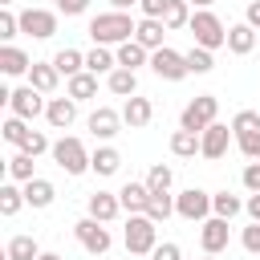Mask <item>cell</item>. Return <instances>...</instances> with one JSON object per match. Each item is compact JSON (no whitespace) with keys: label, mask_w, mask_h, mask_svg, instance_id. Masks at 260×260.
<instances>
[{"label":"cell","mask_w":260,"mask_h":260,"mask_svg":"<svg viewBox=\"0 0 260 260\" xmlns=\"http://www.w3.org/2000/svg\"><path fill=\"white\" fill-rule=\"evenodd\" d=\"M134 28H138V24L130 20V12H114V8H110V12H98L85 32L93 37V45H106V49H110V45L134 41Z\"/></svg>","instance_id":"6da1fadb"},{"label":"cell","mask_w":260,"mask_h":260,"mask_svg":"<svg viewBox=\"0 0 260 260\" xmlns=\"http://www.w3.org/2000/svg\"><path fill=\"white\" fill-rule=\"evenodd\" d=\"M49 154H53V162H57L65 175H85V171H89V158H93V154L85 150V142L73 138V134H61Z\"/></svg>","instance_id":"7a4b0ae2"},{"label":"cell","mask_w":260,"mask_h":260,"mask_svg":"<svg viewBox=\"0 0 260 260\" xmlns=\"http://www.w3.org/2000/svg\"><path fill=\"white\" fill-rule=\"evenodd\" d=\"M122 240H126V252H130V256H150V252L158 248V223H154L150 215H130Z\"/></svg>","instance_id":"3957f363"},{"label":"cell","mask_w":260,"mask_h":260,"mask_svg":"<svg viewBox=\"0 0 260 260\" xmlns=\"http://www.w3.org/2000/svg\"><path fill=\"white\" fill-rule=\"evenodd\" d=\"M187 28H191V37H195V45H199V49H211V53H215V49H223V45H228V28H223V20H219L211 8L195 12Z\"/></svg>","instance_id":"277c9868"},{"label":"cell","mask_w":260,"mask_h":260,"mask_svg":"<svg viewBox=\"0 0 260 260\" xmlns=\"http://www.w3.org/2000/svg\"><path fill=\"white\" fill-rule=\"evenodd\" d=\"M215 114H219V98H215V93H199L195 102L183 106V114H179V130L203 134V130L215 122Z\"/></svg>","instance_id":"5b68a950"},{"label":"cell","mask_w":260,"mask_h":260,"mask_svg":"<svg viewBox=\"0 0 260 260\" xmlns=\"http://www.w3.org/2000/svg\"><path fill=\"white\" fill-rule=\"evenodd\" d=\"M73 236H77V244H81L89 256H106V252H110V244H114L110 228H106L102 219H93V215L77 219V223H73Z\"/></svg>","instance_id":"8992f818"},{"label":"cell","mask_w":260,"mask_h":260,"mask_svg":"<svg viewBox=\"0 0 260 260\" xmlns=\"http://www.w3.org/2000/svg\"><path fill=\"white\" fill-rule=\"evenodd\" d=\"M175 215H183V219H191V223L211 219V195H207V191H199V187L179 191V195H175Z\"/></svg>","instance_id":"52a82bcc"},{"label":"cell","mask_w":260,"mask_h":260,"mask_svg":"<svg viewBox=\"0 0 260 260\" xmlns=\"http://www.w3.org/2000/svg\"><path fill=\"white\" fill-rule=\"evenodd\" d=\"M8 110H12V118H24V122H32V118H41V114L49 110V102H45V93H41V89H32V85H20V89H12V98H8Z\"/></svg>","instance_id":"ba28073f"},{"label":"cell","mask_w":260,"mask_h":260,"mask_svg":"<svg viewBox=\"0 0 260 260\" xmlns=\"http://www.w3.org/2000/svg\"><path fill=\"white\" fill-rule=\"evenodd\" d=\"M150 69H154V77H162V81H183L191 69H187V57L183 53H175V49H154L150 53Z\"/></svg>","instance_id":"9c48e42d"},{"label":"cell","mask_w":260,"mask_h":260,"mask_svg":"<svg viewBox=\"0 0 260 260\" xmlns=\"http://www.w3.org/2000/svg\"><path fill=\"white\" fill-rule=\"evenodd\" d=\"M228 240H232L228 219L211 215V219H203V223H199V244H203V256H219V252L228 248Z\"/></svg>","instance_id":"30bf717a"},{"label":"cell","mask_w":260,"mask_h":260,"mask_svg":"<svg viewBox=\"0 0 260 260\" xmlns=\"http://www.w3.org/2000/svg\"><path fill=\"white\" fill-rule=\"evenodd\" d=\"M20 32H28L37 41H49L57 32V12H49V8H24L20 12Z\"/></svg>","instance_id":"8fae6325"},{"label":"cell","mask_w":260,"mask_h":260,"mask_svg":"<svg viewBox=\"0 0 260 260\" xmlns=\"http://www.w3.org/2000/svg\"><path fill=\"white\" fill-rule=\"evenodd\" d=\"M228 146H232V126H223V122H211L203 134H199V154L203 158H223L228 154Z\"/></svg>","instance_id":"7c38bea8"},{"label":"cell","mask_w":260,"mask_h":260,"mask_svg":"<svg viewBox=\"0 0 260 260\" xmlns=\"http://www.w3.org/2000/svg\"><path fill=\"white\" fill-rule=\"evenodd\" d=\"M122 126H126V122H122V110L98 106V110L89 114V134H93V138H102V142H110V138H114Z\"/></svg>","instance_id":"4fadbf2b"},{"label":"cell","mask_w":260,"mask_h":260,"mask_svg":"<svg viewBox=\"0 0 260 260\" xmlns=\"http://www.w3.org/2000/svg\"><path fill=\"white\" fill-rule=\"evenodd\" d=\"M150 118H154V102L150 98H126L122 102V122L130 126V130H142V126H150Z\"/></svg>","instance_id":"5bb4252c"},{"label":"cell","mask_w":260,"mask_h":260,"mask_svg":"<svg viewBox=\"0 0 260 260\" xmlns=\"http://www.w3.org/2000/svg\"><path fill=\"white\" fill-rule=\"evenodd\" d=\"M73 118H77V102H73V98H49L45 122H49L53 130H65V126H73Z\"/></svg>","instance_id":"9a60e30c"},{"label":"cell","mask_w":260,"mask_h":260,"mask_svg":"<svg viewBox=\"0 0 260 260\" xmlns=\"http://www.w3.org/2000/svg\"><path fill=\"white\" fill-rule=\"evenodd\" d=\"M162 37H167V24H162V20H150V16H142V20H138V28H134V41H138L146 53L162 49Z\"/></svg>","instance_id":"2e32d148"},{"label":"cell","mask_w":260,"mask_h":260,"mask_svg":"<svg viewBox=\"0 0 260 260\" xmlns=\"http://www.w3.org/2000/svg\"><path fill=\"white\" fill-rule=\"evenodd\" d=\"M256 41H260V32H256V28L248 24V20H244V24H232V28H228V49H232L236 57H248V53L256 49Z\"/></svg>","instance_id":"e0dca14e"},{"label":"cell","mask_w":260,"mask_h":260,"mask_svg":"<svg viewBox=\"0 0 260 260\" xmlns=\"http://www.w3.org/2000/svg\"><path fill=\"white\" fill-rule=\"evenodd\" d=\"M118 199H122V211H130V215H146L150 187H146V183H126V187L118 191Z\"/></svg>","instance_id":"ac0fdd59"},{"label":"cell","mask_w":260,"mask_h":260,"mask_svg":"<svg viewBox=\"0 0 260 260\" xmlns=\"http://www.w3.org/2000/svg\"><path fill=\"white\" fill-rule=\"evenodd\" d=\"M0 69H4V77H20V73L32 69V57L24 49H16V45H4L0 49Z\"/></svg>","instance_id":"d6986e66"},{"label":"cell","mask_w":260,"mask_h":260,"mask_svg":"<svg viewBox=\"0 0 260 260\" xmlns=\"http://www.w3.org/2000/svg\"><path fill=\"white\" fill-rule=\"evenodd\" d=\"M85 207H89V215H93V219L110 223V219H114V215L122 211V199H118V195H110V191H93Z\"/></svg>","instance_id":"ffe728a7"},{"label":"cell","mask_w":260,"mask_h":260,"mask_svg":"<svg viewBox=\"0 0 260 260\" xmlns=\"http://www.w3.org/2000/svg\"><path fill=\"white\" fill-rule=\"evenodd\" d=\"M114 57H118V69H130V73H138V65H150V53H146L138 41L118 45V49H114Z\"/></svg>","instance_id":"44dd1931"},{"label":"cell","mask_w":260,"mask_h":260,"mask_svg":"<svg viewBox=\"0 0 260 260\" xmlns=\"http://www.w3.org/2000/svg\"><path fill=\"white\" fill-rule=\"evenodd\" d=\"M57 81H61V73L53 69V61H32V69H28V85H32V89L53 93V89H57Z\"/></svg>","instance_id":"7402d4cb"},{"label":"cell","mask_w":260,"mask_h":260,"mask_svg":"<svg viewBox=\"0 0 260 260\" xmlns=\"http://www.w3.org/2000/svg\"><path fill=\"white\" fill-rule=\"evenodd\" d=\"M89 171H93V175H102V179H110V175H118V171H122V154H118L114 146H98V150H93V158H89Z\"/></svg>","instance_id":"603a6c76"},{"label":"cell","mask_w":260,"mask_h":260,"mask_svg":"<svg viewBox=\"0 0 260 260\" xmlns=\"http://www.w3.org/2000/svg\"><path fill=\"white\" fill-rule=\"evenodd\" d=\"M65 98H73V102H89V98H98V77L85 69V73H77V77H69L65 81Z\"/></svg>","instance_id":"cb8c5ba5"},{"label":"cell","mask_w":260,"mask_h":260,"mask_svg":"<svg viewBox=\"0 0 260 260\" xmlns=\"http://www.w3.org/2000/svg\"><path fill=\"white\" fill-rule=\"evenodd\" d=\"M85 69H89L93 77H98V73H106V77H110V73L118 69V57H114L106 45H93V49L85 53Z\"/></svg>","instance_id":"d4e9b609"},{"label":"cell","mask_w":260,"mask_h":260,"mask_svg":"<svg viewBox=\"0 0 260 260\" xmlns=\"http://www.w3.org/2000/svg\"><path fill=\"white\" fill-rule=\"evenodd\" d=\"M57 199V187L49 183V179H32V183H24V203L28 207H49Z\"/></svg>","instance_id":"484cf974"},{"label":"cell","mask_w":260,"mask_h":260,"mask_svg":"<svg viewBox=\"0 0 260 260\" xmlns=\"http://www.w3.org/2000/svg\"><path fill=\"white\" fill-rule=\"evenodd\" d=\"M53 69H57L61 77H77V73H85V53H77V49H61V53L53 57Z\"/></svg>","instance_id":"4316f807"},{"label":"cell","mask_w":260,"mask_h":260,"mask_svg":"<svg viewBox=\"0 0 260 260\" xmlns=\"http://www.w3.org/2000/svg\"><path fill=\"white\" fill-rule=\"evenodd\" d=\"M4 260H41V248L32 236H12L4 248Z\"/></svg>","instance_id":"83f0119b"},{"label":"cell","mask_w":260,"mask_h":260,"mask_svg":"<svg viewBox=\"0 0 260 260\" xmlns=\"http://www.w3.org/2000/svg\"><path fill=\"white\" fill-rule=\"evenodd\" d=\"M106 85H110V93H118V98H134V93H138V73L114 69V73L106 77Z\"/></svg>","instance_id":"f1b7e54d"},{"label":"cell","mask_w":260,"mask_h":260,"mask_svg":"<svg viewBox=\"0 0 260 260\" xmlns=\"http://www.w3.org/2000/svg\"><path fill=\"white\" fill-rule=\"evenodd\" d=\"M240 211H244V199H240V195H232V191L211 195V215H219V219H236Z\"/></svg>","instance_id":"f546056e"},{"label":"cell","mask_w":260,"mask_h":260,"mask_svg":"<svg viewBox=\"0 0 260 260\" xmlns=\"http://www.w3.org/2000/svg\"><path fill=\"white\" fill-rule=\"evenodd\" d=\"M146 215H150L154 223H162V219H171V215H175V195H171V191H150V203H146Z\"/></svg>","instance_id":"4dcf8cb0"},{"label":"cell","mask_w":260,"mask_h":260,"mask_svg":"<svg viewBox=\"0 0 260 260\" xmlns=\"http://www.w3.org/2000/svg\"><path fill=\"white\" fill-rule=\"evenodd\" d=\"M171 154H175V158H195V154H199V134L175 130V134H171Z\"/></svg>","instance_id":"1f68e13d"},{"label":"cell","mask_w":260,"mask_h":260,"mask_svg":"<svg viewBox=\"0 0 260 260\" xmlns=\"http://www.w3.org/2000/svg\"><path fill=\"white\" fill-rule=\"evenodd\" d=\"M191 16H195V12H191V0H171L167 12H162V24H167V28H187Z\"/></svg>","instance_id":"d6a6232c"},{"label":"cell","mask_w":260,"mask_h":260,"mask_svg":"<svg viewBox=\"0 0 260 260\" xmlns=\"http://www.w3.org/2000/svg\"><path fill=\"white\" fill-rule=\"evenodd\" d=\"M20 207H24V187L4 183V187H0V215H8V219H12Z\"/></svg>","instance_id":"836d02e7"},{"label":"cell","mask_w":260,"mask_h":260,"mask_svg":"<svg viewBox=\"0 0 260 260\" xmlns=\"http://www.w3.org/2000/svg\"><path fill=\"white\" fill-rule=\"evenodd\" d=\"M8 179L12 183H32L37 175H32V158L24 154V150H16L12 158H8Z\"/></svg>","instance_id":"e575fe53"},{"label":"cell","mask_w":260,"mask_h":260,"mask_svg":"<svg viewBox=\"0 0 260 260\" xmlns=\"http://www.w3.org/2000/svg\"><path fill=\"white\" fill-rule=\"evenodd\" d=\"M183 57H187V69H191V73H211V69H215V57H211V49H199V45H191Z\"/></svg>","instance_id":"d590c367"},{"label":"cell","mask_w":260,"mask_h":260,"mask_svg":"<svg viewBox=\"0 0 260 260\" xmlns=\"http://www.w3.org/2000/svg\"><path fill=\"white\" fill-rule=\"evenodd\" d=\"M0 138L8 142V146H24V138H28V126H24V118H4V126H0Z\"/></svg>","instance_id":"8d00e7d4"},{"label":"cell","mask_w":260,"mask_h":260,"mask_svg":"<svg viewBox=\"0 0 260 260\" xmlns=\"http://www.w3.org/2000/svg\"><path fill=\"white\" fill-rule=\"evenodd\" d=\"M171 183H175V171H171L167 162H154V167L146 171V187H150V191H171Z\"/></svg>","instance_id":"74e56055"},{"label":"cell","mask_w":260,"mask_h":260,"mask_svg":"<svg viewBox=\"0 0 260 260\" xmlns=\"http://www.w3.org/2000/svg\"><path fill=\"white\" fill-rule=\"evenodd\" d=\"M236 146H240V154H244V158H252V162H260V130H248V134H236Z\"/></svg>","instance_id":"f35d334b"},{"label":"cell","mask_w":260,"mask_h":260,"mask_svg":"<svg viewBox=\"0 0 260 260\" xmlns=\"http://www.w3.org/2000/svg\"><path fill=\"white\" fill-rule=\"evenodd\" d=\"M28 158H37V154H45V150H53V142L41 134V130H28V138H24V146H20Z\"/></svg>","instance_id":"ab89813d"},{"label":"cell","mask_w":260,"mask_h":260,"mask_svg":"<svg viewBox=\"0 0 260 260\" xmlns=\"http://www.w3.org/2000/svg\"><path fill=\"white\" fill-rule=\"evenodd\" d=\"M248 130H260V114L256 110H240L232 118V134H248Z\"/></svg>","instance_id":"60d3db41"},{"label":"cell","mask_w":260,"mask_h":260,"mask_svg":"<svg viewBox=\"0 0 260 260\" xmlns=\"http://www.w3.org/2000/svg\"><path fill=\"white\" fill-rule=\"evenodd\" d=\"M16 32H20V12H8L4 8L0 12V41H12Z\"/></svg>","instance_id":"b9f144b4"},{"label":"cell","mask_w":260,"mask_h":260,"mask_svg":"<svg viewBox=\"0 0 260 260\" xmlns=\"http://www.w3.org/2000/svg\"><path fill=\"white\" fill-rule=\"evenodd\" d=\"M240 244H244L252 256H260V223H256V219H252V223L240 232Z\"/></svg>","instance_id":"7bdbcfd3"},{"label":"cell","mask_w":260,"mask_h":260,"mask_svg":"<svg viewBox=\"0 0 260 260\" xmlns=\"http://www.w3.org/2000/svg\"><path fill=\"white\" fill-rule=\"evenodd\" d=\"M150 260H183V248H179V244H171V240H167V244H158V248H154V252H150Z\"/></svg>","instance_id":"ee69618b"},{"label":"cell","mask_w":260,"mask_h":260,"mask_svg":"<svg viewBox=\"0 0 260 260\" xmlns=\"http://www.w3.org/2000/svg\"><path fill=\"white\" fill-rule=\"evenodd\" d=\"M167 4H171V0H142L138 8H142V16H150V20H162V12H167Z\"/></svg>","instance_id":"f6af8a7d"},{"label":"cell","mask_w":260,"mask_h":260,"mask_svg":"<svg viewBox=\"0 0 260 260\" xmlns=\"http://www.w3.org/2000/svg\"><path fill=\"white\" fill-rule=\"evenodd\" d=\"M57 4V12H65V16H81L85 8H89V0H53Z\"/></svg>","instance_id":"bcb514c9"},{"label":"cell","mask_w":260,"mask_h":260,"mask_svg":"<svg viewBox=\"0 0 260 260\" xmlns=\"http://www.w3.org/2000/svg\"><path fill=\"white\" fill-rule=\"evenodd\" d=\"M244 187H248L252 195L260 191V162H248V167H244Z\"/></svg>","instance_id":"7dc6e473"},{"label":"cell","mask_w":260,"mask_h":260,"mask_svg":"<svg viewBox=\"0 0 260 260\" xmlns=\"http://www.w3.org/2000/svg\"><path fill=\"white\" fill-rule=\"evenodd\" d=\"M244 211H248V215H252V219H256V223H260V191H256V195H248V199H244Z\"/></svg>","instance_id":"c3c4849f"},{"label":"cell","mask_w":260,"mask_h":260,"mask_svg":"<svg viewBox=\"0 0 260 260\" xmlns=\"http://www.w3.org/2000/svg\"><path fill=\"white\" fill-rule=\"evenodd\" d=\"M244 16H248V24H252V28H256V32H260V0H252V4H248V12H244Z\"/></svg>","instance_id":"681fc988"},{"label":"cell","mask_w":260,"mask_h":260,"mask_svg":"<svg viewBox=\"0 0 260 260\" xmlns=\"http://www.w3.org/2000/svg\"><path fill=\"white\" fill-rule=\"evenodd\" d=\"M134 4H142V0H110L114 12H126V8H134Z\"/></svg>","instance_id":"f907efd6"},{"label":"cell","mask_w":260,"mask_h":260,"mask_svg":"<svg viewBox=\"0 0 260 260\" xmlns=\"http://www.w3.org/2000/svg\"><path fill=\"white\" fill-rule=\"evenodd\" d=\"M191 4H195V8H199V12H203V8H211V4H215V0H191Z\"/></svg>","instance_id":"816d5d0a"},{"label":"cell","mask_w":260,"mask_h":260,"mask_svg":"<svg viewBox=\"0 0 260 260\" xmlns=\"http://www.w3.org/2000/svg\"><path fill=\"white\" fill-rule=\"evenodd\" d=\"M41 260H61V256L57 252H41Z\"/></svg>","instance_id":"f5cc1de1"},{"label":"cell","mask_w":260,"mask_h":260,"mask_svg":"<svg viewBox=\"0 0 260 260\" xmlns=\"http://www.w3.org/2000/svg\"><path fill=\"white\" fill-rule=\"evenodd\" d=\"M0 4H4V8H8V4H16V0H0Z\"/></svg>","instance_id":"db71d44e"},{"label":"cell","mask_w":260,"mask_h":260,"mask_svg":"<svg viewBox=\"0 0 260 260\" xmlns=\"http://www.w3.org/2000/svg\"><path fill=\"white\" fill-rule=\"evenodd\" d=\"M203 260H215V256H203Z\"/></svg>","instance_id":"11a10c76"}]
</instances>
